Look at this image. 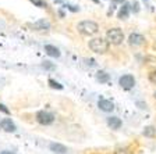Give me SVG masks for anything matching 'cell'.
<instances>
[{
	"label": "cell",
	"mask_w": 156,
	"mask_h": 154,
	"mask_svg": "<svg viewBox=\"0 0 156 154\" xmlns=\"http://www.w3.org/2000/svg\"><path fill=\"white\" fill-rule=\"evenodd\" d=\"M107 125L110 126L112 129H120L121 128V125H123V121H121L119 117H109L107 118Z\"/></svg>",
	"instance_id": "8fae6325"
},
{
	"label": "cell",
	"mask_w": 156,
	"mask_h": 154,
	"mask_svg": "<svg viewBox=\"0 0 156 154\" xmlns=\"http://www.w3.org/2000/svg\"><path fill=\"white\" fill-rule=\"evenodd\" d=\"M49 149L50 151H53L55 154H66L67 153V147L62 143H57V142H52L50 145H49Z\"/></svg>",
	"instance_id": "9c48e42d"
},
{
	"label": "cell",
	"mask_w": 156,
	"mask_h": 154,
	"mask_svg": "<svg viewBox=\"0 0 156 154\" xmlns=\"http://www.w3.org/2000/svg\"><path fill=\"white\" fill-rule=\"evenodd\" d=\"M119 84H120V86L123 87V89L130 90V89H133L134 85H135V78L130 74H126V75H123V77H120Z\"/></svg>",
	"instance_id": "5b68a950"
},
{
	"label": "cell",
	"mask_w": 156,
	"mask_h": 154,
	"mask_svg": "<svg viewBox=\"0 0 156 154\" xmlns=\"http://www.w3.org/2000/svg\"><path fill=\"white\" fill-rule=\"evenodd\" d=\"M92 2H94V3H99V0H92Z\"/></svg>",
	"instance_id": "484cf974"
},
{
	"label": "cell",
	"mask_w": 156,
	"mask_h": 154,
	"mask_svg": "<svg viewBox=\"0 0 156 154\" xmlns=\"http://www.w3.org/2000/svg\"><path fill=\"white\" fill-rule=\"evenodd\" d=\"M149 80L153 85H156V71H152V72L149 74Z\"/></svg>",
	"instance_id": "44dd1931"
},
{
	"label": "cell",
	"mask_w": 156,
	"mask_h": 154,
	"mask_svg": "<svg viewBox=\"0 0 156 154\" xmlns=\"http://www.w3.org/2000/svg\"><path fill=\"white\" fill-rule=\"evenodd\" d=\"M123 3H126V0H112V6H110V10H109V15H110L112 13H113V10H114V6H116V4H121V6H123Z\"/></svg>",
	"instance_id": "e0dca14e"
},
{
	"label": "cell",
	"mask_w": 156,
	"mask_h": 154,
	"mask_svg": "<svg viewBox=\"0 0 156 154\" xmlns=\"http://www.w3.org/2000/svg\"><path fill=\"white\" fill-rule=\"evenodd\" d=\"M128 43L130 46H142L145 43V38H144L141 33H131L130 38H128Z\"/></svg>",
	"instance_id": "ba28073f"
},
{
	"label": "cell",
	"mask_w": 156,
	"mask_h": 154,
	"mask_svg": "<svg viewBox=\"0 0 156 154\" xmlns=\"http://www.w3.org/2000/svg\"><path fill=\"white\" fill-rule=\"evenodd\" d=\"M48 84H49V86L52 87V89H57V90H62L63 89V85H60L58 82H56L55 79H49Z\"/></svg>",
	"instance_id": "2e32d148"
},
{
	"label": "cell",
	"mask_w": 156,
	"mask_h": 154,
	"mask_svg": "<svg viewBox=\"0 0 156 154\" xmlns=\"http://www.w3.org/2000/svg\"><path fill=\"white\" fill-rule=\"evenodd\" d=\"M66 9H68L70 11H73V13H77V11H80V7L71 6V4H67V6H66Z\"/></svg>",
	"instance_id": "7402d4cb"
},
{
	"label": "cell",
	"mask_w": 156,
	"mask_h": 154,
	"mask_svg": "<svg viewBox=\"0 0 156 154\" xmlns=\"http://www.w3.org/2000/svg\"><path fill=\"white\" fill-rule=\"evenodd\" d=\"M136 106L140 107V108H146V104L142 103V101H136Z\"/></svg>",
	"instance_id": "cb8c5ba5"
},
{
	"label": "cell",
	"mask_w": 156,
	"mask_h": 154,
	"mask_svg": "<svg viewBox=\"0 0 156 154\" xmlns=\"http://www.w3.org/2000/svg\"><path fill=\"white\" fill-rule=\"evenodd\" d=\"M155 97H156V92H155Z\"/></svg>",
	"instance_id": "4316f807"
},
{
	"label": "cell",
	"mask_w": 156,
	"mask_h": 154,
	"mask_svg": "<svg viewBox=\"0 0 156 154\" xmlns=\"http://www.w3.org/2000/svg\"><path fill=\"white\" fill-rule=\"evenodd\" d=\"M42 67L45 68V70H55V65H53L50 61H43Z\"/></svg>",
	"instance_id": "ffe728a7"
},
{
	"label": "cell",
	"mask_w": 156,
	"mask_h": 154,
	"mask_svg": "<svg viewBox=\"0 0 156 154\" xmlns=\"http://www.w3.org/2000/svg\"><path fill=\"white\" fill-rule=\"evenodd\" d=\"M98 107L105 112H112L114 110V104L112 100H107V99H101L98 101Z\"/></svg>",
	"instance_id": "52a82bcc"
},
{
	"label": "cell",
	"mask_w": 156,
	"mask_h": 154,
	"mask_svg": "<svg viewBox=\"0 0 156 154\" xmlns=\"http://www.w3.org/2000/svg\"><path fill=\"white\" fill-rule=\"evenodd\" d=\"M0 111L4 112V114H10V110L7 108V107L4 106V104H2V103H0Z\"/></svg>",
	"instance_id": "603a6c76"
},
{
	"label": "cell",
	"mask_w": 156,
	"mask_h": 154,
	"mask_svg": "<svg viewBox=\"0 0 156 154\" xmlns=\"http://www.w3.org/2000/svg\"><path fill=\"white\" fill-rule=\"evenodd\" d=\"M130 10L131 11H133V13H138V11H140V3H138V2H133V3L130 4Z\"/></svg>",
	"instance_id": "d6986e66"
},
{
	"label": "cell",
	"mask_w": 156,
	"mask_h": 154,
	"mask_svg": "<svg viewBox=\"0 0 156 154\" xmlns=\"http://www.w3.org/2000/svg\"><path fill=\"white\" fill-rule=\"evenodd\" d=\"M89 49L95 53H99V54H103L109 50V42L103 38H94L89 40Z\"/></svg>",
	"instance_id": "7a4b0ae2"
},
{
	"label": "cell",
	"mask_w": 156,
	"mask_h": 154,
	"mask_svg": "<svg viewBox=\"0 0 156 154\" xmlns=\"http://www.w3.org/2000/svg\"><path fill=\"white\" fill-rule=\"evenodd\" d=\"M35 118L38 121V124H41V125H50V124L55 122V115L52 112L45 111V110H41V111L36 112Z\"/></svg>",
	"instance_id": "277c9868"
},
{
	"label": "cell",
	"mask_w": 156,
	"mask_h": 154,
	"mask_svg": "<svg viewBox=\"0 0 156 154\" xmlns=\"http://www.w3.org/2000/svg\"><path fill=\"white\" fill-rule=\"evenodd\" d=\"M96 80L101 82V84H106V82L110 80V75L107 74V72H105V71H99L96 74Z\"/></svg>",
	"instance_id": "5bb4252c"
},
{
	"label": "cell",
	"mask_w": 156,
	"mask_h": 154,
	"mask_svg": "<svg viewBox=\"0 0 156 154\" xmlns=\"http://www.w3.org/2000/svg\"><path fill=\"white\" fill-rule=\"evenodd\" d=\"M45 51H46V54L50 56V57H55V58L60 57V51H58V49L56 47V46H53V45H46L45 46Z\"/></svg>",
	"instance_id": "4fadbf2b"
},
{
	"label": "cell",
	"mask_w": 156,
	"mask_h": 154,
	"mask_svg": "<svg viewBox=\"0 0 156 154\" xmlns=\"http://www.w3.org/2000/svg\"><path fill=\"white\" fill-rule=\"evenodd\" d=\"M0 129L4 132H9V133H13V132L17 131V126H16V124L11 121V118H4L0 121Z\"/></svg>",
	"instance_id": "8992f818"
},
{
	"label": "cell",
	"mask_w": 156,
	"mask_h": 154,
	"mask_svg": "<svg viewBox=\"0 0 156 154\" xmlns=\"http://www.w3.org/2000/svg\"><path fill=\"white\" fill-rule=\"evenodd\" d=\"M34 28L36 31H49L50 29V22H49L48 19H39L34 24Z\"/></svg>",
	"instance_id": "7c38bea8"
},
{
	"label": "cell",
	"mask_w": 156,
	"mask_h": 154,
	"mask_svg": "<svg viewBox=\"0 0 156 154\" xmlns=\"http://www.w3.org/2000/svg\"><path fill=\"white\" fill-rule=\"evenodd\" d=\"M130 15V3H124L123 6L120 7L119 13H117V18L119 19H127Z\"/></svg>",
	"instance_id": "30bf717a"
},
{
	"label": "cell",
	"mask_w": 156,
	"mask_h": 154,
	"mask_svg": "<svg viewBox=\"0 0 156 154\" xmlns=\"http://www.w3.org/2000/svg\"><path fill=\"white\" fill-rule=\"evenodd\" d=\"M142 135L146 136V138H153V136H156V128L152 125L149 126H145V129H144Z\"/></svg>",
	"instance_id": "9a60e30c"
},
{
	"label": "cell",
	"mask_w": 156,
	"mask_h": 154,
	"mask_svg": "<svg viewBox=\"0 0 156 154\" xmlns=\"http://www.w3.org/2000/svg\"><path fill=\"white\" fill-rule=\"evenodd\" d=\"M106 40L113 45H120L124 40V33L120 28H112L106 33Z\"/></svg>",
	"instance_id": "3957f363"
},
{
	"label": "cell",
	"mask_w": 156,
	"mask_h": 154,
	"mask_svg": "<svg viewBox=\"0 0 156 154\" xmlns=\"http://www.w3.org/2000/svg\"><path fill=\"white\" fill-rule=\"evenodd\" d=\"M78 32L82 33L85 36H92L95 33H98L99 31V25H98L95 21H91V19H85V21H81V22L77 25Z\"/></svg>",
	"instance_id": "6da1fadb"
},
{
	"label": "cell",
	"mask_w": 156,
	"mask_h": 154,
	"mask_svg": "<svg viewBox=\"0 0 156 154\" xmlns=\"http://www.w3.org/2000/svg\"><path fill=\"white\" fill-rule=\"evenodd\" d=\"M0 154H16V153H13V151H10V150H3V151H0Z\"/></svg>",
	"instance_id": "d4e9b609"
},
{
	"label": "cell",
	"mask_w": 156,
	"mask_h": 154,
	"mask_svg": "<svg viewBox=\"0 0 156 154\" xmlns=\"http://www.w3.org/2000/svg\"><path fill=\"white\" fill-rule=\"evenodd\" d=\"M31 3H34V6L39 7V9H43V7H46V2L45 0H29Z\"/></svg>",
	"instance_id": "ac0fdd59"
}]
</instances>
